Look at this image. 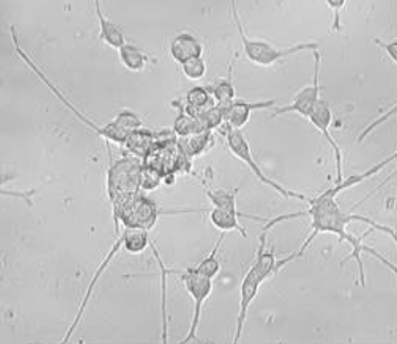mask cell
I'll return each mask as SVG.
<instances>
[{"mask_svg":"<svg viewBox=\"0 0 397 344\" xmlns=\"http://www.w3.org/2000/svg\"><path fill=\"white\" fill-rule=\"evenodd\" d=\"M125 143L128 144V149L133 153L145 157L152 145V136L142 130H136V131L129 133Z\"/></svg>","mask_w":397,"mask_h":344,"instance_id":"ffe728a7","label":"cell"},{"mask_svg":"<svg viewBox=\"0 0 397 344\" xmlns=\"http://www.w3.org/2000/svg\"><path fill=\"white\" fill-rule=\"evenodd\" d=\"M119 55L126 68L132 71H140L146 65V56L132 45L125 44L124 47L119 49Z\"/></svg>","mask_w":397,"mask_h":344,"instance_id":"d6986e66","label":"cell"},{"mask_svg":"<svg viewBox=\"0 0 397 344\" xmlns=\"http://www.w3.org/2000/svg\"><path fill=\"white\" fill-rule=\"evenodd\" d=\"M179 273L181 275V282H184L186 290L188 291L193 301V314L189 325L187 335L179 343L186 344L198 338V331L201 321L203 304L212 294L213 289V280L199 273L188 268L184 272L170 271Z\"/></svg>","mask_w":397,"mask_h":344,"instance_id":"277c9868","label":"cell"},{"mask_svg":"<svg viewBox=\"0 0 397 344\" xmlns=\"http://www.w3.org/2000/svg\"><path fill=\"white\" fill-rule=\"evenodd\" d=\"M170 51L175 61L182 64L189 59L201 57L203 48L192 35L184 33L179 35L172 42Z\"/></svg>","mask_w":397,"mask_h":344,"instance_id":"8fae6325","label":"cell"},{"mask_svg":"<svg viewBox=\"0 0 397 344\" xmlns=\"http://www.w3.org/2000/svg\"><path fill=\"white\" fill-rule=\"evenodd\" d=\"M307 203L308 209L305 212L286 214V215L276 217L266 224L267 229H270L281 221L301 217L311 219V234L302 242L301 248L298 251L286 256V258L277 260V272L282 270L289 263L294 261L295 259L301 258L304 253L308 251V248L311 247L315 238L321 234H335L339 237L340 243L346 241L351 246L352 251L342 263L351 260V259H354L357 262L358 273H359V282L363 287L365 285V280L367 279H365V270L362 253H367V254L374 256L390 271L396 272V266L390 263L384 256L364 243V239L372 231H381V233L393 237V240L396 241V233L391 227L379 224L368 217L343 212L338 202H337V198L325 190L314 198H309Z\"/></svg>","mask_w":397,"mask_h":344,"instance_id":"6da1fadb","label":"cell"},{"mask_svg":"<svg viewBox=\"0 0 397 344\" xmlns=\"http://www.w3.org/2000/svg\"><path fill=\"white\" fill-rule=\"evenodd\" d=\"M230 6L232 16H233L235 26H237L245 54L247 55L249 61L254 62L255 64L270 67L275 64L280 59L288 57V56L296 55L304 51L313 52L318 49V44L316 42H303V43L294 45L291 47L277 49L265 41L252 40L245 33L235 2L230 1Z\"/></svg>","mask_w":397,"mask_h":344,"instance_id":"7a4b0ae2","label":"cell"},{"mask_svg":"<svg viewBox=\"0 0 397 344\" xmlns=\"http://www.w3.org/2000/svg\"><path fill=\"white\" fill-rule=\"evenodd\" d=\"M266 234H264L259 239L255 261L252 264L263 282L277 273V260L275 252L273 249L268 251L266 248Z\"/></svg>","mask_w":397,"mask_h":344,"instance_id":"7c38bea8","label":"cell"},{"mask_svg":"<svg viewBox=\"0 0 397 344\" xmlns=\"http://www.w3.org/2000/svg\"><path fill=\"white\" fill-rule=\"evenodd\" d=\"M314 56V75L311 84L303 87L295 94L293 101L286 106L277 108L274 112V117H279L284 114L297 113L301 117L308 119L315 110V105L320 100L322 87L319 84L320 76L321 55L318 49L313 51Z\"/></svg>","mask_w":397,"mask_h":344,"instance_id":"8992f818","label":"cell"},{"mask_svg":"<svg viewBox=\"0 0 397 344\" xmlns=\"http://www.w3.org/2000/svg\"><path fill=\"white\" fill-rule=\"evenodd\" d=\"M227 143L230 152L234 154L238 160L244 163L250 168V171L255 175L262 184L267 185L277 194L282 195L286 199H296L298 201L308 202V197L301 193L290 190L284 188L283 185L279 183L269 176H267L265 172L259 167L257 161L255 159L254 154L252 153L251 147L249 145L247 138H245L241 130H226Z\"/></svg>","mask_w":397,"mask_h":344,"instance_id":"3957f363","label":"cell"},{"mask_svg":"<svg viewBox=\"0 0 397 344\" xmlns=\"http://www.w3.org/2000/svg\"><path fill=\"white\" fill-rule=\"evenodd\" d=\"M262 283L263 282L259 279L254 266L251 265V268L245 273L241 282L240 308H238L237 322H235L232 343L237 344L242 338L245 322H247V319L249 309H250L252 304L254 303L256 297H257L259 287H261Z\"/></svg>","mask_w":397,"mask_h":344,"instance_id":"9c48e42d","label":"cell"},{"mask_svg":"<svg viewBox=\"0 0 397 344\" xmlns=\"http://www.w3.org/2000/svg\"><path fill=\"white\" fill-rule=\"evenodd\" d=\"M225 236H226V233L221 234L220 236L218 238L216 244L213 245L212 251L196 268H191L193 271L199 273V275L208 277V278L212 280L219 275L221 265L217 256L225 240Z\"/></svg>","mask_w":397,"mask_h":344,"instance_id":"9a60e30c","label":"cell"},{"mask_svg":"<svg viewBox=\"0 0 397 344\" xmlns=\"http://www.w3.org/2000/svg\"><path fill=\"white\" fill-rule=\"evenodd\" d=\"M237 195V189L228 190V189L224 188H211L206 192L207 197L212 202L213 208L223 210L224 212L233 213L240 217H249L238 212Z\"/></svg>","mask_w":397,"mask_h":344,"instance_id":"5bb4252c","label":"cell"},{"mask_svg":"<svg viewBox=\"0 0 397 344\" xmlns=\"http://www.w3.org/2000/svg\"><path fill=\"white\" fill-rule=\"evenodd\" d=\"M114 124L119 128L128 133L139 130L142 125L140 119L135 115L130 113V112H122L114 120Z\"/></svg>","mask_w":397,"mask_h":344,"instance_id":"d4e9b609","label":"cell"},{"mask_svg":"<svg viewBox=\"0 0 397 344\" xmlns=\"http://www.w3.org/2000/svg\"><path fill=\"white\" fill-rule=\"evenodd\" d=\"M212 93L213 100L218 105H225L235 101V90L231 79L223 81L213 87Z\"/></svg>","mask_w":397,"mask_h":344,"instance_id":"603a6c76","label":"cell"},{"mask_svg":"<svg viewBox=\"0 0 397 344\" xmlns=\"http://www.w3.org/2000/svg\"><path fill=\"white\" fill-rule=\"evenodd\" d=\"M174 129L181 138L206 131L198 118L189 115H181L175 122Z\"/></svg>","mask_w":397,"mask_h":344,"instance_id":"7402d4cb","label":"cell"},{"mask_svg":"<svg viewBox=\"0 0 397 344\" xmlns=\"http://www.w3.org/2000/svg\"><path fill=\"white\" fill-rule=\"evenodd\" d=\"M123 235V246L126 251L132 254L145 251V248L150 244L147 231L140 229H130L126 228Z\"/></svg>","mask_w":397,"mask_h":344,"instance_id":"ac0fdd59","label":"cell"},{"mask_svg":"<svg viewBox=\"0 0 397 344\" xmlns=\"http://www.w3.org/2000/svg\"><path fill=\"white\" fill-rule=\"evenodd\" d=\"M181 65L182 70H184L186 76L189 79H201L206 75V66L201 57L189 59V61L182 63Z\"/></svg>","mask_w":397,"mask_h":344,"instance_id":"cb8c5ba5","label":"cell"},{"mask_svg":"<svg viewBox=\"0 0 397 344\" xmlns=\"http://www.w3.org/2000/svg\"><path fill=\"white\" fill-rule=\"evenodd\" d=\"M114 207L115 217L130 229L147 231L157 222V205L150 199L133 196Z\"/></svg>","mask_w":397,"mask_h":344,"instance_id":"5b68a950","label":"cell"},{"mask_svg":"<svg viewBox=\"0 0 397 344\" xmlns=\"http://www.w3.org/2000/svg\"><path fill=\"white\" fill-rule=\"evenodd\" d=\"M396 111V105H395V106H393V108H392L391 110H389L388 112H386V113L384 114V117L381 115V117H379L378 118L377 125H381L382 122H384L385 120H386V119H388L390 117V115L395 114ZM375 128H376L375 122H371V124L369 125V127L367 129H365L364 132L362 133V135L360 136V140H364L365 138H367V137L369 134H370V133L372 131H374Z\"/></svg>","mask_w":397,"mask_h":344,"instance_id":"4316f807","label":"cell"},{"mask_svg":"<svg viewBox=\"0 0 397 344\" xmlns=\"http://www.w3.org/2000/svg\"><path fill=\"white\" fill-rule=\"evenodd\" d=\"M188 110H199L203 108L214 105V100L210 96L208 91L201 86H196L189 91L186 97Z\"/></svg>","mask_w":397,"mask_h":344,"instance_id":"44dd1931","label":"cell"},{"mask_svg":"<svg viewBox=\"0 0 397 344\" xmlns=\"http://www.w3.org/2000/svg\"><path fill=\"white\" fill-rule=\"evenodd\" d=\"M97 15L100 21L101 37L108 45L114 48L121 49L125 45V38L121 30L108 19L105 18L101 13L99 5L96 3Z\"/></svg>","mask_w":397,"mask_h":344,"instance_id":"e0dca14e","label":"cell"},{"mask_svg":"<svg viewBox=\"0 0 397 344\" xmlns=\"http://www.w3.org/2000/svg\"><path fill=\"white\" fill-rule=\"evenodd\" d=\"M274 100L245 101H234L230 103L219 105L223 112L224 122L227 129L241 130L247 124L255 110H267L275 106Z\"/></svg>","mask_w":397,"mask_h":344,"instance_id":"30bf717a","label":"cell"},{"mask_svg":"<svg viewBox=\"0 0 397 344\" xmlns=\"http://www.w3.org/2000/svg\"><path fill=\"white\" fill-rule=\"evenodd\" d=\"M240 216L224 212L223 210L213 208L209 213V219L216 229L226 233V231H237L241 237L247 238L248 233L247 228L242 226L240 221Z\"/></svg>","mask_w":397,"mask_h":344,"instance_id":"4fadbf2b","label":"cell"},{"mask_svg":"<svg viewBox=\"0 0 397 344\" xmlns=\"http://www.w3.org/2000/svg\"><path fill=\"white\" fill-rule=\"evenodd\" d=\"M374 44L381 49L383 52H385L386 55L388 56L390 59L395 63H396L397 59V42L395 41H384L381 40V38H372Z\"/></svg>","mask_w":397,"mask_h":344,"instance_id":"484cf974","label":"cell"},{"mask_svg":"<svg viewBox=\"0 0 397 344\" xmlns=\"http://www.w3.org/2000/svg\"><path fill=\"white\" fill-rule=\"evenodd\" d=\"M308 120L311 121L313 126H315L322 133L332 150L335 159L336 183H339L344 178L343 154L342 149L337 143L335 137H332L331 130H330L332 125V113L328 103L324 100H319Z\"/></svg>","mask_w":397,"mask_h":344,"instance_id":"ba28073f","label":"cell"},{"mask_svg":"<svg viewBox=\"0 0 397 344\" xmlns=\"http://www.w3.org/2000/svg\"><path fill=\"white\" fill-rule=\"evenodd\" d=\"M212 131H203L188 137H184V142L180 144L182 152L188 158L199 156L206 152L211 143Z\"/></svg>","mask_w":397,"mask_h":344,"instance_id":"2e32d148","label":"cell"},{"mask_svg":"<svg viewBox=\"0 0 397 344\" xmlns=\"http://www.w3.org/2000/svg\"><path fill=\"white\" fill-rule=\"evenodd\" d=\"M138 164L132 161H123L116 164L110 174V195L115 205H121L133 197L140 185V171Z\"/></svg>","mask_w":397,"mask_h":344,"instance_id":"52a82bcc","label":"cell"}]
</instances>
